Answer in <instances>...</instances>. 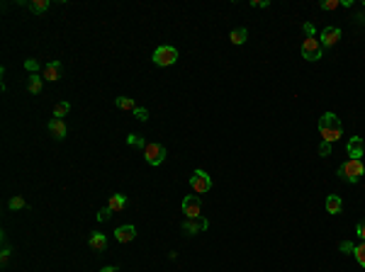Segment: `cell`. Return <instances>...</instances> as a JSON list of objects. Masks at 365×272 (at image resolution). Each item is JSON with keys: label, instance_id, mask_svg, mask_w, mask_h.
<instances>
[{"label": "cell", "instance_id": "obj_5", "mask_svg": "<svg viewBox=\"0 0 365 272\" xmlns=\"http://www.w3.org/2000/svg\"><path fill=\"white\" fill-rule=\"evenodd\" d=\"M190 187H193L195 194H205V192L212 190V177H210L202 168H198V170L190 175Z\"/></svg>", "mask_w": 365, "mask_h": 272}, {"label": "cell", "instance_id": "obj_1", "mask_svg": "<svg viewBox=\"0 0 365 272\" xmlns=\"http://www.w3.org/2000/svg\"><path fill=\"white\" fill-rule=\"evenodd\" d=\"M319 134H321V139L329 141V144L338 141V139L343 136V124H341V119H338L333 112H326V114L319 119Z\"/></svg>", "mask_w": 365, "mask_h": 272}, {"label": "cell", "instance_id": "obj_15", "mask_svg": "<svg viewBox=\"0 0 365 272\" xmlns=\"http://www.w3.org/2000/svg\"><path fill=\"white\" fill-rule=\"evenodd\" d=\"M326 211L329 214H341L343 211V202H341L338 194H329L326 197Z\"/></svg>", "mask_w": 365, "mask_h": 272}, {"label": "cell", "instance_id": "obj_13", "mask_svg": "<svg viewBox=\"0 0 365 272\" xmlns=\"http://www.w3.org/2000/svg\"><path fill=\"white\" fill-rule=\"evenodd\" d=\"M134 238H136V228H134L132 224L119 226V228L115 231V240H119V243H129V240H134Z\"/></svg>", "mask_w": 365, "mask_h": 272}, {"label": "cell", "instance_id": "obj_21", "mask_svg": "<svg viewBox=\"0 0 365 272\" xmlns=\"http://www.w3.org/2000/svg\"><path fill=\"white\" fill-rule=\"evenodd\" d=\"M68 112H71V105H68V102H56V105H54V117H56V119H64Z\"/></svg>", "mask_w": 365, "mask_h": 272}, {"label": "cell", "instance_id": "obj_2", "mask_svg": "<svg viewBox=\"0 0 365 272\" xmlns=\"http://www.w3.org/2000/svg\"><path fill=\"white\" fill-rule=\"evenodd\" d=\"M363 175H365V163L358 158H348L346 163L338 165V177L343 182H358Z\"/></svg>", "mask_w": 365, "mask_h": 272}, {"label": "cell", "instance_id": "obj_29", "mask_svg": "<svg viewBox=\"0 0 365 272\" xmlns=\"http://www.w3.org/2000/svg\"><path fill=\"white\" fill-rule=\"evenodd\" d=\"M112 214H115V211H112L110 207H105V209H100V211H98V219H100V221H107Z\"/></svg>", "mask_w": 365, "mask_h": 272}, {"label": "cell", "instance_id": "obj_32", "mask_svg": "<svg viewBox=\"0 0 365 272\" xmlns=\"http://www.w3.org/2000/svg\"><path fill=\"white\" fill-rule=\"evenodd\" d=\"M302 30H304V34H307V37H314V25H312V22H304V25H302Z\"/></svg>", "mask_w": 365, "mask_h": 272}, {"label": "cell", "instance_id": "obj_24", "mask_svg": "<svg viewBox=\"0 0 365 272\" xmlns=\"http://www.w3.org/2000/svg\"><path fill=\"white\" fill-rule=\"evenodd\" d=\"M8 207L13 209V211H17V209H25L27 207V202H25V197H20V194H15L10 202H8Z\"/></svg>", "mask_w": 365, "mask_h": 272}, {"label": "cell", "instance_id": "obj_4", "mask_svg": "<svg viewBox=\"0 0 365 272\" xmlns=\"http://www.w3.org/2000/svg\"><path fill=\"white\" fill-rule=\"evenodd\" d=\"M321 56H324L321 42H319L316 37H307V39L302 42V59H307V61H319Z\"/></svg>", "mask_w": 365, "mask_h": 272}, {"label": "cell", "instance_id": "obj_20", "mask_svg": "<svg viewBox=\"0 0 365 272\" xmlns=\"http://www.w3.org/2000/svg\"><path fill=\"white\" fill-rule=\"evenodd\" d=\"M115 105H117L119 110H127V112H134V110H136V102H134L132 97H117Z\"/></svg>", "mask_w": 365, "mask_h": 272}, {"label": "cell", "instance_id": "obj_27", "mask_svg": "<svg viewBox=\"0 0 365 272\" xmlns=\"http://www.w3.org/2000/svg\"><path fill=\"white\" fill-rule=\"evenodd\" d=\"M134 117H136L139 122H146V119H149V110H146V107H136V110H134Z\"/></svg>", "mask_w": 365, "mask_h": 272}, {"label": "cell", "instance_id": "obj_34", "mask_svg": "<svg viewBox=\"0 0 365 272\" xmlns=\"http://www.w3.org/2000/svg\"><path fill=\"white\" fill-rule=\"evenodd\" d=\"M251 5H253V8H268L270 3H268V0H253Z\"/></svg>", "mask_w": 365, "mask_h": 272}, {"label": "cell", "instance_id": "obj_25", "mask_svg": "<svg viewBox=\"0 0 365 272\" xmlns=\"http://www.w3.org/2000/svg\"><path fill=\"white\" fill-rule=\"evenodd\" d=\"M319 8L321 10H336V8H341V0H321V3H319Z\"/></svg>", "mask_w": 365, "mask_h": 272}, {"label": "cell", "instance_id": "obj_23", "mask_svg": "<svg viewBox=\"0 0 365 272\" xmlns=\"http://www.w3.org/2000/svg\"><path fill=\"white\" fill-rule=\"evenodd\" d=\"M353 255H355V260H358V265H360V267H365V240L355 245V250H353Z\"/></svg>", "mask_w": 365, "mask_h": 272}, {"label": "cell", "instance_id": "obj_3", "mask_svg": "<svg viewBox=\"0 0 365 272\" xmlns=\"http://www.w3.org/2000/svg\"><path fill=\"white\" fill-rule=\"evenodd\" d=\"M178 61V51H175V47H170V44H161L156 51H153V64L158 66V68H168V66H173Z\"/></svg>", "mask_w": 365, "mask_h": 272}, {"label": "cell", "instance_id": "obj_28", "mask_svg": "<svg viewBox=\"0 0 365 272\" xmlns=\"http://www.w3.org/2000/svg\"><path fill=\"white\" fill-rule=\"evenodd\" d=\"M319 156H324V158L331 156V144H329V141H321V144H319Z\"/></svg>", "mask_w": 365, "mask_h": 272}, {"label": "cell", "instance_id": "obj_26", "mask_svg": "<svg viewBox=\"0 0 365 272\" xmlns=\"http://www.w3.org/2000/svg\"><path fill=\"white\" fill-rule=\"evenodd\" d=\"M25 68L30 71V76H34V73L39 71V61H37V59H27V61H25Z\"/></svg>", "mask_w": 365, "mask_h": 272}, {"label": "cell", "instance_id": "obj_17", "mask_svg": "<svg viewBox=\"0 0 365 272\" xmlns=\"http://www.w3.org/2000/svg\"><path fill=\"white\" fill-rule=\"evenodd\" d=\"M107 207H110L115 214H117V211H124V209H127V197H124V194H112Z\"/></svg>", "mask_w": 365, "mask_h": 272}, {"label": "cell", "instance_id": "obj_30", "mask_svg": "<svg viewBox=\"0 0 365 272\" xmlns=\"http://www.w3.org/2000/svg\"><path fill=\"white\" fill-rule=\"evenodd\" d=\"M338 248H341V253H353V250H355V245H353L350 240H341Z\"/></svg>", "mask_w": 365, "mask_h": 272}, {"label": "cell", "instance_id": "obj_6", "mask_svg": "<svg viewBox=\"0 0 365 272\" xmlns=\"http://www.w3.org/2000/svg\"><path fill=\"white\" fill-rule=\"evenodd\" d=\"M163 158H166V146H163V144H156V141L146 144V148H144V160H146L149 165H161Z\"/></svg>", "mask_w": 365, "mask_h": 272}, {"label": "cell", "instance_id": "obj_12", "mask_svg": "<svg viewBox=\"0 0 365 272\" xmlns=\"http://www.w3.org/2000/svg\"><path fill=\"white\" fill-rule=\"evenodd\" d=\"M47 127H49L51 136H54V139H59V141H61V139H66V134H68V129H66V122H64V119H56V117H54Z\"/></svg>", "mask_w": 365, "mask_h": 272}, {"label": "cell", "instance_id": "obj_31", "mask_svg": "<svg viewBox=\"0 0 365 272\" xmlns=\"http://www.w3.org/2000/svg\"><path fill=\"white\" fill-rule=\"evenodd\" d=\"M355 233H358V236L365 240V219H363V221H358V226H355Z\"/></svg>", "mask_w": 365, "mask_h": 272}, {"label": "cell", "instance_id": "obj_14", "mask_svg": "<svg viewBox=\"0 0 365 272\" xmlns=\"http://www.w3.org/2000/svg\"><path fill=\"white\" fill-rule=\"evenodd\" d=\"M88 243H90V248H93V250H98V253L107 250V236H105V233H100V231H93V233H90V238H88Z\"/></svg>", "mask_w": 365, "mask_h": 272}, {"label": "cell", "instance_id": "obj_16", "mask_svg": "<svg viewBox=\"0 0 365 272\" xmlns=\"http://www.w3.org/2000/svg\"><path fill=\"white\" fill-rule=\"evenodd\" d=\"M229 39H232V44L241 47V44H244V42L249 39V30H246V27H236V30H232Z\"/></svg>", "mask_w": 365, "mask_h": 272}, {"label": "cell", "instance_id": "obj_35", "mask_svg": "<svg viewBox=\"0 0 365 272\" xmlns=\"http://www.w3.org/2000/svg\"><path fill=\"white\" fill-rule=\"evenodd\" d=\"M100 272H117V267H115V265H110V267H102Z\"/></svg>", "mask_w": 365, "mask_h": 272}, {"label": "cell", "instance_id": "obj_7", "mask_svg": "<svg viewBox=\"0 0 365 272\" xmlns=\"http://www.w3.org/2000/svg\"><path fill=\"white\" fill-rule=\"evenodd\" d=\"M182 214L188 219H200L202 216V202H200L198 194H188L182 199Z\"/></svg>", "mask_w": 365, "mask_h": 272}, {"label": "cell", "instance_id": "obj_10", "mask_svg": "<svg viewBox=\"0 0 365 272\" xmlns=\"http://www.w3.org/2000/svg\"><path fill=\"white\" fill-rule=\"evenodd\" d=\"M346 151H348V156L350 158H363L365 156V144H363V139L360 136H350L348 139V144H346Z\"/></svg>", "mask_w": 365, "mask_h": 272}, {"label": "cell", "instance_id": "obj_8", "mask_svg": "<svg viewBox=\"0 0 365 272\" xmlns=\"http://www.w3.org/2000/svg\"><path fill=\"white\" fill-rule=\"evenodd\" d=\"M210 228V221L207 219H185V224H182V233H188V236H195V233H202V231H207Z\"/></svg>", "mask_w": 365, "mask_h": 272}, {"label": "cell", "instance_id": "obj_18", "mask_svg": "<svg viewBox=\"0 0 365 272\" xmlns=\"http://www.w3.org/2000/svg\"><path fill=\"white\" fill-rule=\"evenodd\" d=\"M42 80H44V78H42V76H37V73H34V76H30V78H27V90H30L32 95L42 93Z\"/></svg>", "mask_w": 365, "mask_h": 272}, {"label": "cell", "instance_id": "obj_9", "mask_svg": "<svg viewBox=\"0 0 365 272\" xmlns=\"http://www.w3.org/2000/svg\"><path fill=\"white\" fill-rule=\"evenodd\" d=\"M338 39H341V30H338V27H326V30H321V34H319V42H321L324 49L336 47Z\"/></svg>", "mask_w": 365, "mask_h": 272}, {"label": "cell", "instance_id": "obj_11", "mask_svg": "<svg viewBox=\"0 0 365 272\" xmlns=\"http://www.w3.org/2000/svg\"><path fill=\"white\" fill-rule=\"evenodd\" d=\"M42 78H44V80L56 83V80L61 78V61H49V64H44V68H42Z\"/></svg>", "mask_w": 365, "mask_h": 272}, {"label": "cell", "instance_id": "obj_33", "mask_svg": "<svg viewBox=\"0 0 365 272\" xmlns=\"http://www.w3.org/2000/svg\"><path fill=\"white\" fill-rule=\"evenodd\" d=\"M10 253H13V250H10L8 245H5V248H3V253H0V260H3V265H5L8 260H10Z\"/></svg>", "mask_w": 365, "mask_h": 272}, {"label": "cell", "instance_id": "obj_19", "mask_svg": "<svg viewBox=\"0 0 365 272\" xmlns=\"http://www.w3.org/2000/svg\"><path fill=\"white\" fill-rule=\"evenodd\" d=\"M34 15H39V13H47L49 10V0H32V3H25Z\"/></svg>", "mask_w": 365, "mask_h": 272}, {"label": "cell", "instance_id": "obj_22", "mask_svg": "<svg viewBox=\"0 0 365 272\" xmlns=\"http://www.w3.org/2000/svg\"><path fill=\"white\" fill-rule=\"evenodd\" d=\"M127 144L134 146V148H141V151L146 148V141H144V136H139V134H129V136H127Z\"/></svg>", "mask_w": 365, "mask_h": 272}]
</instances>
